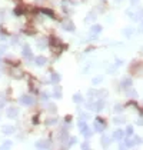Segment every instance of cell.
<instances>
[{
  "label": "cell",
  "instance_id": "obj_1",
  "mask_svg": "<svg viewBox=\"0 0 143 150\" xmlns=\"http://www.w3.org/2000/svg\"><path fill=\"white\" fill-rule=\"evenodd\" d=\"M43 63H45V59H43V57L37 59V64H43Z\"/></svg>",
  "mask_w": 143,
  "mask_h": 150
}]
</instances>
